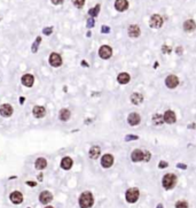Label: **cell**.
Listing matches in <instances>:
<instances>
[{
  "label": "cell",
  "instance_id": "obj_11",
  "mask_svg": "<svg viewBox=\"0 0 196 208\" xmlns=\"http://www.w3.org/2000/svg\"><path fill=\"white\" fill-rule=\"evenodd\" d=\"M13 114V107L8 104H4L0 107V115L4 117H9Z\"/></svg>",
  "mask_w": 196,
  "mask_h": 208
},
{
  "label": "cell",
  "instance_id": "obj_2",
  "mask_svg": "<svg viewBox=\"0 0 196 208\" xmlns=\"http://www.w3.org/2000/svg\"><path fill=\"white\" fill-rule=\"evenodd\" d=\"M162 184H163V187H164L165 190H171L177 184V176H175L174 174H166L163 177Z\"/></svg>",
  "mask_w": 196,
  "mask_h": 208
},
{
  "label": "cell",
  "instance_id": "obj_38",
  "mask_svg": "<svg viewBox=\"0 0 196 208\" xmlns=\"http://www.w3.org/2000/svg\"><path fill=\"white\" fill-rule=\"evenodd\" d=\"M177 168H180V169L185 170L187 169V166H186L185 163H177Z\"/></svg>",
  "mask_w": 196,
  "mask_h": 208
},
{
  "label": "cell",
  "instance_id": "obj_17",
  "mask_svg": "<svg viewBox=\"0 0 196 208\" xmlns=\"http://www.w3.org/2000/svg\"><path fill=\"white\" fill-rule=\"evenodd\" d=\"M32 113H33L35 117L40 119V117L45 116V114H46V109H45V107H43V106H36V107H33Z\"/></svg>",
  "mask_w": 196,
  "mask_h": 208
},
{
  "label": "cell",
  "instance_id": "obj_7",
  "mask_svg": "<svg viewBox=\"0 0 196 208\" xmlns=\"http://www.w3.org/2000/svg\"><path fill=\"white\" fill-rule=\"evenodd\" d=\"M163 120H164V123H168V124H173V123H175V121H177V117H175L174 112H172V110H166V112L164 113Z\"/></svg>",
  "mask_w": 196,
  "mask_h": 208
},
{
  "label": "cell",
  "instance_id": "obj_25",
  "mask_svg": "<svg viewBox=\"0 0 196 208\" xmlns=\"http://www.w3.org/2000/svg\"><path fill=\"white\" fill-rule=\"evenodd\" d=\"M70 119V110L69 109H62L60 112V120L61 121H68Z\"/></svg>",
  "mask_w": 196,
  "mask_h": 208
},
{
  "label": "cell",
  "instance_id": "obj_30",
  "mask_svg": "<svg viewBox=\"0 0 196 208\" xmlns=\"http://www.w3.org/2000/svg\"><path fill=\"white\" fill-rule=\"evenodd\" d=\"M40 42H41V38H40V37H38L36 42L33 43V45H32V52H33V53H35V52H37V49H38V46H39Z\"/></svg>",
  "mask_w": 196,
  "mask_h": 208
},
{
  "label": "cell",
  "instance_id": "obj_28",
  "mask_svg": "<svg viewBox=\"0 0 196 208\" xmlns=\"http://www.w3.org/2000/svg\"><path fill=\"white\" fill-rule=\"evenodd\" d=\"M175 208H188V204L184 200L177 201L175 202Z\"/></svg>",
  "mask_w": 196,
  "mask_h": 208
},
{
  "label": "cell",
  "instance_id": "obj_21",
  "mask_svg": "<svg viewBox=\"0 0 196 208\" xmlns=\"http://www.w3.org/2000/svg\"><path fill=\"white\" fill-rule=\"evenodd\" d=\"M131 79V76L127 74V73H121V74L117 76V81L119 84H127Z\"/></svg>",
  "mask_w": 196,
  "mask_h": 208
},
{
  "label": "cell",
  "instance_id": "obj_26",
  "mask_svg": "<svg viewBox=\"0 0 196 208\" xmlns=\"http://www.w3.org/2000/svg\"><path fill=\"white\" fill-rule=\"evenodd\" d=\"M153 122H154V124L160 125V124L164 123V120H163V116H162L160 114H155V115L153 116Z\"/></svg>",
  "mask_w": 196,
  "mask_h": 208
},
{
  "label": "cell",
  "instance_id": "obj_36",
  "mask_svg": "<svg viewBox=\"0 0 196 208\" xmlns=\"http://www.w3.org/2000/svg\"><path fill=\"white\" fill-rule=\"evenodd\" d=\"M109 31H110V28L107 27V25H103V27L101 28V32H102V33H108Z\"/></svg>",
  "mask_w": 196,
  "mask_h": 208
},
{
  "label": "cell",
  "instance_id": "obj_1",
  "mask_svg": "<svg viewBox=\"0 0 196 208\" xmlns=\"http://www.w3.org/2000/svg\"><path fill=\"white\" fill-rule=\"evenodd\" d=\"M79 207L80 208H91L94 204V198H93V194L88 191L86 192H83L79 197Z\"/></svg>",
  "mask_w": 196,
  "mask_h": 208
},
{
  "label": "cell",
  "instance_id": "obj_12",
  "mask_svg": "<svg viewBox=\"0 0 196 208\" xmlns=\"http://www.w3.org/2000/svg\"><path fill=\"white\" fill-rule=\"evenodd\" d=\"M127 122L130 125H138L141 122V117L138 113H131L127 117Z\"/></svg>",
  "mask_w": 196,
  "mask_h": 208
},
{
  "label": "cell",
  "instance_id": "obj_34",
  "mask_svg": "<svg viewBox=\"0 0 196 208\" xmlns=\"http://www.w3.org/2000/svg\"><path fill=\"white\" fill-rule=\"evenodd\" d=\"M150 156H151V154H150L149 152L147 151V152H145V156H143V161H146V162H148L150 160Z\"/></svg>",
  "mask_w": 196,
  "mask_h": 208
},
{
  "label": "cell",
  "instance_id": "obj_27",
  "mask_svg": "<svg viewBox=\"0 0 196 208\" xmlns=\"http://www.w3.org/2000/svg\"><path fill=\"white\" fill-rule=\"evenodd\" d=\"M99 12H100V5H96L94 8H91L88 11V14L92 16V18H94V16H98L99 15Z\"/></svg>",
  "mask_w": 196,
  "mask_h": 208
},
{
  "label": "cell",
  "instance_id": "obj_43",
  "mask_svg": "<svg viewBox=\"0 0 196 208\" xmlns=\"http://www.w3.org/2000/svg\"><path fill=\"white\" fill-rule=\"evenodd\" d=\"M82 64H84V66H85V67H88V64L86 63L85 61H83V62H82Z\"/></svg>",
  "mask_w": 196,
  "mask_h": 208
},
{
  "label": "cell",
  "instance_id": "obj_18",
  "mask_svg": "<svg viewBox=\"0 0 196 208\" xmlns=\"http://www.w3.org/2000/svg\"><path fill=\"white\" fill-rule=\"evenodd\" d=\"M33 82H35V78H33V76L30 74H26L22 77V84L24 85V86L31 88L32 85H33Z\"/></svg>",
  "mask_w": 196,
  "mask_h": 208
},
{
  "label": "cell",
  "instance_id": "obj_39",
  "mask_svg": "<svg viewBox=\"0 0 196 208\" xmlns=\"http://www.w3.org/2000/svg\"><path fill=\"white\" fill-rule=\"evenodd\" d=\"M63 1L64 0H52V3H53L54 5H61Z\"/></svg>",
  "mask_w": 196,
  "mask_h": 208
},
{
  "label": "cell",
  "instance_id": "obj_24",
  "mask_svg": "<svg viewBox=\"0 0 196 208\" xmlns=\"http://www.w3.org/2000/svg\"><path fill=\"white\" fill-rule=\"evenodd\" d=\"M131 101H132L133 105H140L143 101V95L140 94V93H133L131 95Z\"/></svg>",
  "mask_w": 196,
  "mask_h": 208
},
{
  "label": "cell",
  "instance_id": "obj_14",
  "mask_svg": "<svg viewBox=\"0 0 196 208\" xmlns=\"http://www.w3.org/2000/svg\"><path fill=\"white\" fill-rule=\"evenodd\" d=\"M140 33H141L140 28L136 24H132L128 27V36H130L131 38H136V37H139Z\"/></svg>",
  "mask_w": 196,
  "mask_h": 208
},
{
  "label": "cell",
  "instance_id": "obj_22",
  "mask_svg": "<svg viewBox=\"0 0 196 208\" xmlns=\"http://www.w3.org/2000/svg\"><path fill=\"white\" fill-rule=\"evenodd\" d=\"M101 150L99 146H93L91 150H89V158L91 159H98L100 156Z\"/></svg>",
  "mask_w": 196,
  "mask_h": 208
},
{
  "label": "cell",
  "instance_id": "obj_3",
  "mask_svg": "<svg viewBox=\"0 0 196 208\" xmlns=\"http://www.w3.org/2000/svg\"><path fill=\"white\" fill-rule=\"evenodd\" d=\"M139 195H140V192L136 187H131V189H128V190L126 191V193H125L126 201L130 202V204H134V202H136V200L139 199Z\"/></svg>",
  "mask_w": 196,
  "mask_h": 208
},
{
  "label": "cell",
  "instance_id": "obj_5",
  "mask_svg": "<svg viewBox=\"0 0 196 208\" xmlns=\"http://www.w3.org/2000/svg\"><path fill=\"white\" fill-rule=\"evenodd\" d=\"M111 54H112V49H111L110 46L103 45V46H101L100 49H99V55H100V58L104 59V60L109 59V58L111 57Z\"/></svg>",
  "mask_w": 196,
  "mask_h": 208
},
{
  "label": "cell",
  "instance_id": "obj_37",
  "mask_svg": "<svg viewBox=\"0 0 196 208\" xmlns=\"http://www.w3.org/2000/svg\"><path fill=\"white\" fill-rule=\"evenodd\" d=\"M93 27H94V20L93 18L87 20V28H93Z\"/></svg>",
  "mask_w": 196,
  "mask_h": 208
},
{
  "label": "cell",
  "instance_id": "obj_23",
  "mask_svg": "<svg viewBox=\"0 0 196 208\" xmlns=\"http://www.w3.org/2000/svg\"><path fill=\"white\" fill-rule=\"evenodd\" d=\"M47 166V161L44 158H39V159L36 160V162H35V167H36V169L38 170H43L45 169Z\"/></svg>",
  "mask_w": 196,
  "mask_h": 208
},
{
  "label": "cell",
  "instance_id": "obj_8",
  "mask_svg": "<svg viewBox=\"0 0 196 208\" xmlns=\"http://www.w3.org/2000/svg\"><path fill=\"white\" fill-rule=\"evenodd\" d=\"M114 163V156L111 154H104L101 159V165L103 168H110Z\"/></svg>",
  "mask_w": 196,
  "mask_h": 208
},
{
  "label": "cell",
  "instance_id": "obj_44",
  "mask_svg": "<svg viewBox=\"0 0 196 208\" xmlns=\"http://www.w3.org/2000/svg\"><path fill=\"white\" fill-rule=\"evenodd\" d=\"M46 208H53V207H52V206H47Z\"/></svg>",
  "mask_w": 196,
  "mask_h": 208
},
{
  "label": "cell",
  "instance_id": "obj_15",
  "mask_svg": "<svg viewBox=\"0 0 196 208\" xmlns=\"http://www.w3.org/2000/svg\"><path fill=\"white\" fill-rule=\"evenodd\" d=\"M115 8L118 12H124L128 8V3L127 0H116L115 1Z\"/></svg>",
  "mask_w": 196,
  "mask_h": 208
},
{
  "label": "cell",
  "instance_id": "obj_10",
  "mask_svg": "<svg viewBox=\"0 0 196 208\" xmlns=\"http://www.w3.org/2000/svg\"><path fill=\"white\" fill-rule=\"evenodd\" d=\"M52 199H53V195H52V193H50V191H43L39 195V201L44 205L50 204V201H52Z\"/></svg>",
  "mask_w": 196,
  "mask_h": 208
},
{
  "label": "cell",
  "instance_id": "obj_13",
  "mask_svg": "<svg viewBox=\"0 0 196 208\" xmlns=\"http://www.w3.org/2000/svg\"><path fill=\"white\" fill-rule=\"evenodd\" d=\"M143 156H145V152H142L141 150H134V151L131 153V160H132L133 162L142 161Z\"/></svg>",
  "mask_w": 196,
  "mask_h": 208
},
{
  "label": "cell",
  "instance_id": "obj_33",
  "mask_svg": "<svg viewBox=\"0 0 196 208\" xmlns=\"http://www.w3.org/2000/svg\"><path fill=\"white\" fill-rule=\"evenodd\" d=\"M168 166H169V163L166 162V161H160V162L158 163V168H160V169H164V168H166Z\"/></svg>",
  "mask_w": 196,
  "mask_h": 208
},
{
  "label": "cell",
  "instance_id": "obj_19",
  "mask_svg": "<svg viewBox=\"0 0 196 208\" xmlns=\"http://www.w3.org/2000/svg\"><path fill=\"white\" fill-rule=\"evenodd\" d=\"M196 29V23L194 20H187L184 23V30L186 32H192Z\"/></svg>",
  "mask_w": 196,
  "mask_h": 208
},
{
  "label": "cell",
  "instance_id": "obj_20",
  "mask_svg": "<svg viewBox=\"0 0 196 208\" xmlns=\"http://www.w3.org/2000/svg\"><path fill=\"white\" fill-rule=\"evenodd\" d=\"M72 159L71 158H69V156H65V158H63L62 159V161H61V168L64 170H69L70 168L72 167Z\"/></svg>",
  "mask_w": 196,
  "mask_h": 208
},
{
  "label": "cell",
  "instance_id": "obj_42",
  "mask_svg": "<svg viewBox=\"0 0 196 208\" xmlns=\"http://www.w3.org/2000/svg\"><path fill=\"white\" fill-rule=\"evenodd\" d=\"M156 208H164V206H163V205L162 204H160V205H157V207Z\"/></svg>",
  "mask_w": 196,
  "mask_h": 208
},
{
  "label": "cell",
  "instance_id": "obj_29",
  "mask_svg": "<svg viewBox=\"0 0 196 208\" xmlns=\"http://www.w3.org/2000/svg\"><path fill=\"white\" fill-rule=\"evenodd\" d=\"M72 4L75 5L77 8H82L85 4V0H72Z\"/></svg>",
  "mask_w": 196,
  "mask_h": 208
},
{
  "label": "cell",
  "instance_id": "obj_6",
  "mask_svg": "<svg viewBox=\"0 0 196 208\" xmlns=\"http://www.w3.org/2000/svg\"><path fill=\"white\" fill-rule=\"evenodd\" d=\"M165 85L169 89H174L179 85V78L175 75H169L165 79Z\"/></svg>",
  "mask_w": 196,
  "mask_h": 208
},
{
  "label": "cell",
  "instance_id": "obj_9",
  "mask_svg": "<svg viewBox=\"0 0 196 208\" xmlns=\"http://www.w3.org/2000/svg\"><path fill=\"white\" fill-rule=\"evenodd\" d=\"M50 66H53V67H60L61 64H62V58H61L60 54H57V53L50 54Z\"/></svg>",
  "mask_w": 196,
  "mask_h": 208
},
{
  "label": "cell",
  "instance_id": "obj_35",
  "mask_svg": "<svg viewBox=\"0 0 196 208\" xmlns=\"http://www.w3.org/2000/svg\"><path fill=\"white\" fill-rule=\"evenodd\" d=\"M44 33H45V35H50V33H52V32H53V28H52V27H50V28H45L44 29Z\"/></svg>",
  "mask_w": 196,
  "mask_h": 208
},
{
  "label": "cell",
  "instance_id": "obj_32",
  "mask_svg": "<svg viewBox=\"0 0 196 208\" xmlns=\"http://www.w3.org/2000/svg\"><path fill=\"white\" fill-rule=\"evenodd\" d=\"M171 51H172V48L168 45H163V47H162V52L165 54H170L171 53Z\"/></svg>",
  "mask_w": 196,
  "mask_h": 208
},
{
  "label": "cell",
  "instance_id": "obj_41",
  "mask_svg": "<svg viewBox=\"0 0 196 208\" xmlns=\"http://www.w3.org/2000/svg\"><path fill=\"white\" fill-rule=\"evenodd\" d=\"M26 184L30 185V186H36L37 185V183H35V182H26Z\"/></svg>",
  "mask_w": 196,
  "mask_h": 208
},
{
  "label": "cell",
  "instance_id": "obj_4",
  "mask_svg": "<svg viewBox=\"0 0 196 208\" xmlns=\"http://www.w3.org/2000/svg\"><path fill=\"white\" fill-rule=\"evenodd\" d=\"M163 18L158 14H154L151 18H150V21H149V25L150 28H154V29H160L162 25H163Z\"/></svg>",
  "mask_w": 196,
  "mask_h": 208
},
{
  "label": "cell",
  "instance_id": "obj_40",
  "mask_svg": "<svg viewBox=\"0 0 196 208\" xmlns=\"http://www.w3.org/2000/svg\"><path fill=\"white\" fill-rule=\"evenodd\" d=\"M175 52H177V54H181V52H182V47H177V49H175Z\"/></svg>",
  "mask_w": 196,
  "mask_h": 208
},
{
  "label": "cell",
  "instance_id": "obj_31",
  "mask_svg": "<svg viewBox=\"0 0 196 208\" xmlns=\"http://www.w3.org/2000/svg\"><path fill=\"white\" fill-rule=\"evenodd\" d=\"M138 136L136 134H127L126 137H125V140L126 141H131V140H136L138 139Z\"/></svg>",
  "mask_w": 196,
  "mask_h": 208
},
{
  "label": "cell",
  "instance_id": "obj_16",
  "mask_svg": "<svg viewBox=\"0 0 196 208\" xmlns=\"http://www.w3.org/2000/svg\"><path fill=\"white\" fill-rule=\"evenodd\" d=\"M11 200H12V202L15 205L22 204V201H23V195H22L21 192L14 191V192H12V194H11Z\"/></svg>",
  "mask_w": 196,
  "mask_h": 208
}]
</instances>
